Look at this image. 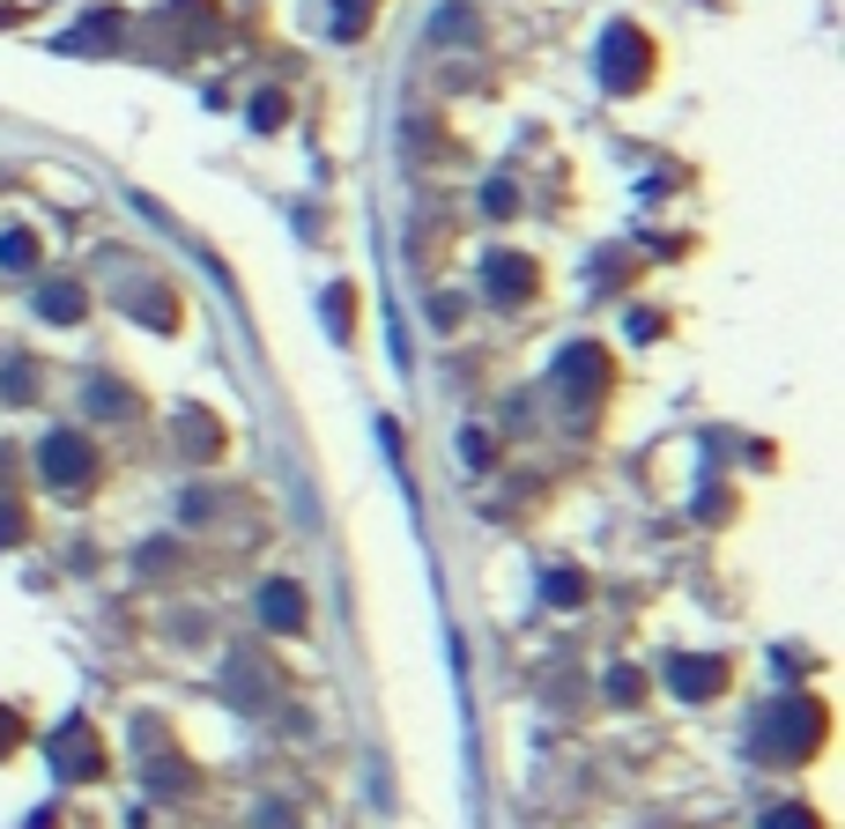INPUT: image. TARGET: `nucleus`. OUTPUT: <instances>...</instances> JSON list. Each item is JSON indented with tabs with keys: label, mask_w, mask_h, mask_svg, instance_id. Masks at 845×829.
Masks as SVG:
<instances>
[{
	"label": "nucleus",
	"mask_w": 845,
	"mask_h": 829,
	"mask_svg": "<svg viewBox=\"0 0 845 829\" xmlns=\"http://www.w3.org/2000/svg\"><path fill=\"white\" fill-rule=\"evenodd\" d=\"M601 82L616 90V97H638L653 82V38L638 23H616L608 38H601Z\"/></svg>",
	"instance_id": "nucleus-1"
},
{
	"label": "nucleus",
	"mask_w": 845,
	"mask_h": 829,
	"mask_svg": "<svg viewBox=\"0 0 845 829\" xmlns=\"http://www.w3.org/2000/svg\"><path fill=\"white\" fill-rule=\"evenodd\" d=\"M823 733H831V711H823L816 696H794V704H779V711H771L764 748H786V756H816V748H823Z\"/></svg>",
	"instance_id": "nucleus-2"
},
{
	"label": "nucleus",
	"mask_w": 845,
	"mask_h": 829,
	"mask_svg": "<svg viewBox=\"0 0 845 829\" xmlns=\"http://www.w3.org/2000/svg\"><path fill=\"white\" fill-rule=\"evenodd\" d=\"M608 348H594V342H572L564 356H556V386L572 392V408H594V400H608Z\"/></svg>",
	"instance_id": "nucleus-3"
},
{
	"label": "nucleus",
	"mask_w": 845,
	"mask_h": 829,
	"mask_svg": "<svg viewBox=\"0 0 845 829\" xmlns=\"http://www.w3.org/2000/svg\"><path fill=\"white\" fill-rule=\"evenodd\" d=\"M45 756H52L60 778H104V741H97L90 718H67V726L45 741Z\"/></svg>",
	"instance_id": "nucleus-4"
},
{
	"label": "nucleus",
	"mask_w": 845,
	"mask_h": 829,
	"mask_svg": "<svg viewBox=\"0 0 845 829\" xmlns=\"http://www.w3.org/2000/svg\"><path fill=\"white\" fill-rule=\"evenodd\" d=\"M38 466H45L52 489H90V474H97V452H90V438H75V430H52V438L38 444Z\"/></svg>",
	"instance_id": "nucleus-5"
},
{
	"label": "nucleus",
	"mask_w": 845,
	"mask_h": 829,
	"mask_svg": "<svg viewBox=\"0 0 845 829\" xmlns=\"http://www.w3.org/2000/svg\"><path fill=\"white\" fill-rule=\"evenodd\" d=\"M482 290L498 296V304H526V296L542 290V267H534L526 252H490V260H482Z\"/></svg>",
	"instance_id": "nucleus-6"
},
{
	"label": "nucleus",
	"mask_w": 845,
	"mask_h": 829,
	"mask_svg": "<svg viewBox=\"0 0 845 829\" xmlns=\"http://www.w3.org/2000/svg\"><path fill=\"white\" fill-rule=\"evenodd\" d=\"M668 689L682 696V704L720 696V689H727V659H690V652H675V659H668Z\"/></svg>",
	"instance_id": "nucleus-7"
},
{
	"label": "nucleus",
	"mask_w": 845,
	"mask_h": 829,
	"mask_svg": "<svg viewBox=\"0 0 845 829\" xmlns=\"http://www.w3.org/2000/svg\"><path fill=\"white\" fill-rule=\"evenodd\" d=\"M260 622H268L274 637H304L312 630V608H304V592L290 586V578H274V586H260Z\"/></svg>",
	"instance_id": "nucleus-8"
},
{
	"label": "nucleus",
	"mask_w": 845,
	"mask_h": 829,
	"mask_svg": "<svg viewBox=\"0 0 845 829\" xmlns=\"http://www.w3.org/2000/svg\"><path fill=\"white\" fill-rule=\"evenodd\" d=\"M82 312H90V290H82V282H45V290H38V318H45V326H82Z\"/></svg>",
	"instance_id": "nucleus-9"
},
{
	"label": "nucleus",
	"mask_w": 845,
	"mask_h": 829,
	"mask_svg": "<svg viewBox=\"0 0 845 829\" xmlns=\"http://www.w3.org/2000/svg\"><path fill=\"white\" fill-rule=\"evenodd\" d=\"M178 444H186L194 460H216V452H223V430H216V414H208V408H186V414H178Z\"/></svg>",
	"instance_id": "nucleus-10"
},
{
	"label": "nucleus",
	"mask_w": 845,
	"mask_h": 829,
	"mask_svg": "<svg viewBox=\"0 0 845 829\" xmlns=\"http://www.w3.org/2000/svg\"><path fill=\"white\" fill-rule=\"evenodd\" d=\"M0 267H8V274H30V267H38V230H23V222H15V230H0Z\"/></svg>",
	"instance_id": "nucleus-11"
},
{
	"label": "nucleus",
	"mask_w": 845,
	"mask_h": 829,
	"mask_svg": "<svg viewBox=\"0 0 845 829\" xmlns=\"http://www.w3.org/2000/svg\"><path fill=\"white\" fill-rule=\"evenodd\" d=\"M126 312H142V318L156 326V334H171V326H178V304H171V290H142V296L126 290Z\"/></svg>",
	"instance_id": "nucleus-12"
},
{
	"label": "nucleus",
	"mask_w": 845,
	"mask_h": 829,
	"mask_svg": "<svg viewBox=\"0 0 845 829\" xmlns=\"http://www.w3.org/2000/svg\"><path fill=\"white\" fill-rule=\"evenodd\" d=\"M119 23H126V15H112V8H104V15H90V23L67 38V52H104L112 38H119Z\"/></svg>",
	"instance_id": "nucleus-13"
},
{
	"label": "nucleus",
	"mask_w": 845,
	"mask_h": 829,
	"mask_svg": "<svg viewBox=\"0 0 845 829\" xmlns=\"http://www.w3.org/2000/svg\"><path fill=\"white\" fill-rule=\"evenodd\" d=\"M430 38H438V45H468V38H474V8H468V0L438 8V30H430Z\"/></svg>",
	"instance_id": "nucleus-14"
},
{
	"label": "nucleus",
	"mask_w": 845,
	"mask_h": 829,
	"mask_svg": "<svg viewBox=\"0 0 845 829\" xmlns=\"http://www.w3.org/2000/svg\"><path fill=\"white\" fill-rule=\"evenodd\" d=\"M326 326H334V342H348V326H356V290H348V282L326 290Z\"/></svg>",
	"instance_id": "nucleus-15"
},
{
	"label": "nucleus",
	"mask_w": 845,
	"mask_h": 829,
	"mask_svg": "<svg viewBox=\"0 0 845 829\" xmlns=\"http://www.w3.org/2000/svg\"><path fill=\"white\" fill-rule=\"evenodd\" d=\"M90 408L97 414H134V392H126L119 378H97V386H90Z\"/></svg>",
	"instance_id": "nucleus-16"
},
{
	"label": "nucleus",
	"mask_w": 845,
	"mask_h": 829,
	"mask_svg": "<svg viewBox=\"0 0 845 829\" xmlns=\"http://www.w3.org/2000/svg\"><path fill=\"white\" fill-rule=\"evenodd\" d=\"M542 592L556 600V608H578V600H586V578H578V570H549Z\"/></svg>",
	"instance_id": "nucleus-17"
},
{
	"label": "nucleus",
	"mask_w": 845,
	"mask_h": 829,
	"mask_svg": "<svg viewBox=\"0 0 845 829\" xmlns=\"http://www.w3.org/2000/svg\"><path fill=\"white\" fill-rule=\"evenodd\" d=\"M282 119H290V97H282V90H260V97H252V126H260V134H274Z\"/></svg>",
	"instance_id": "nucleus-18"
},
{
	"label": "nucleus",
	"mask_w": 845,
	"mask_h": 829,
	"mask_svg": "<svg viewBox=\"0 0 845 829\" xmlns=\"http://www.w3.org/2000/svg\"><path fill=\"white\" fill-rule=\"evenodd\" d=\"M378 0H334V38H364V15Z\"/></svg>",
	"instance_id": "nucleus-19"
},
{
	"label": "nucleus",
	"mask_w": 845,
	"mask_h": 829,
	"mask_svg": "<svg viewBox=\"0 0 845 829\" xmlns=\"http://www.w3.org/2000/svg\"><path fill=\"white\" fill-rule=\"evenodd\" d=\"M764 829H823V815H809V807H771Z\"/></svg>",
	"instance_id": "nucleus-20"
},
{
	"label": "nucleus",
	"mask_w": 845,
	"mask_h": 829,
	"mask_svg": "<svg viewBox=\"0 0 845 829\" xmlns=\"http://www.w3.org/2000/svg\"><path fill=\"white\" fill-rule=\"evenodd\" d=\"M0 392H8V400H30V392H38L30 364H8V370H0Z\"/></svg>",
	"instance_id": "nucleus-21"
},
{
	"label": "nucleus",
	"mask_w": 845,
	"mask_h": 829,
	"mask_svg": "<svg viewBox=\"0 0 845 829\" xmlns=\"http://www.w3.org/2000/svg\"><path fill=\"white\" fill-rule=\"evenodd\" d=\"M30 534V518H23V504H0V548H15V541Z\"/></svg>",
	"instance_id": "nucleus-22"
},
{
	"label": "nucleus",
	"mask_w": 845,
	"mask_h": 829,
	"mask_svg": "<svg viewBox=\"0 0 845 829\" xmlns=\"http://www.w3.org/2000/svg\"><path fill=\"white\" fill-rule=\"evenodd\" d=\"M608 696H616V704H638V696H646V682H638L630 667H616V674H608Z\"/></svg>",
	"instance_id": "nucleus-23"
},
{
	"label": "nucleus",
	"mask_w": 845,
	"mask_h": 829,
	"mask_svg": "<svg viewBox=\"0 0 845 829\" xmlns=\"http://www.w3.org/2000/svg\"><path fill=\"white\" fill-rule=\"evenodd\" d=\"M15 748H23V711L0 704V756H15Z\"/></svg>",
	"instance_id": "nucleus-24"
},
{
	"label": "nucleus",
	"mask_w": 845,
	"mask_h": 829,
	"mask_svg": "<svg viewBox=\"0 0 845 829\" xmlns=\"http://www.w3.org/2000/svg\"><path fill=\"white\" fill-rule=\"evenodd\" d=\"M252 829H298V807L268 800V807H260V815H252Z\"/></svg>",
	"instance_id": "nucleus-25"
},
{
	"label": "nucleus",
	"mask_w": 845,
	"mask_h": 829,
	"mask_svg": "<svg viewBox=\"0 0 845 829\" xmlns=\"http://www.w3.org/2000/svg\"><path fill=\"white\" fill-rule=\"evenodd\" d=\"M482 208H490V216H512V208H520V193L498 178V186H482Z\"/></svg>",
	"instance_id": "nucleus-26"
},
{
	"label": "nucleus",
	"mask_w": 845,
	"mask_h": 829,
	"mask_svg": "<svg viewBox=\"0 0 845 829\" xmlns=\"http://www.w3.org/2000/svg\"><path fill=\"white\" fill-rule=\"evenodd\" d=\"M460 452H468V466H482V460H490V438H482V430H468V438H460Z\"/></svg>",
	"instance_id": "nucleus-27"
}]
</instances>
